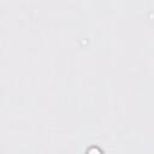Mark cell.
Masks as SVG:
<instances>
[{
  "label": "cell",
  "mask_w": 154,
  "mask_h": 154,
  "mask_svg": "<svg viewBox=\"0 0 154 154\" xmlns=\"http://www.w3.org/2000/svg\"><path fill=\"white\" fill-rule=\"evenodd\" d=\"M85 154H102V152H101V149L97 148V147H90V148L85 152Z\"/></svg>",
  "instance_id": "6da1fadb"
}]
</instances>
